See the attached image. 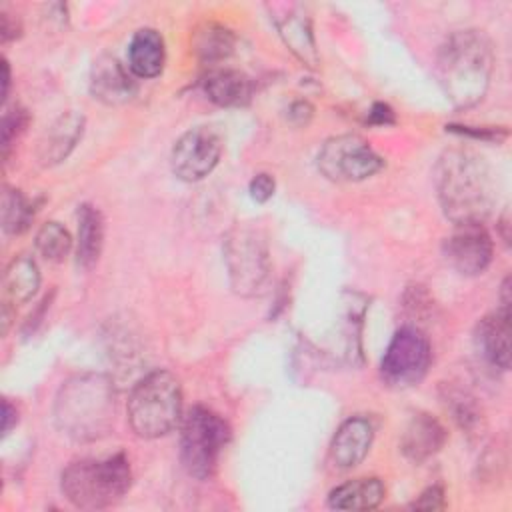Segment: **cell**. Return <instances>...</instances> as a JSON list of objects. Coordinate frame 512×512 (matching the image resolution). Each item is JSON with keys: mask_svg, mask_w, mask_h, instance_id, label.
I'll use <instances>...</instances> for the list:
<instances>
[{"mask_svg": "<svg viewBox=\"0 0 512 512\" xmlns=\"http://www.w3.org/2000/svg\"><path fill=\"white\" fill-rule=\"evenodd\" d=\"M274 190H276V182L270 174L266 172H260L256 174L250 184H248V192H250V198L258 204H264L268 202L272 196H274Z\"/></svg>", "mask_w": 512, "mask_h": 512, "instance_id": "obj_28", "label": "cell"}, {"mask_svg": "<svg viewBox=\"0 0 512 512\" xmlns=\"http://www.w3.org/2000/svg\"><path fill=\"white\" fill-rule=\"evenodd\" d=\"M234 34L214 22L204 24L196 34H194V52L202 62H220L228 58L234 52Z\"/></svg>", "mask_w": 512, "mask_h": 512, "instance_id": "obj_23", "label": "cell"}, {"mask_svg": "<svg viewBox=\"0 0 512 512\" xmlns=\"http://www.w3.org/2000/svg\"><path fill=\"white\" fill-rule=\"evenodd\" d=\"M84 114L76 110L62 112L40 136L38 148H36V158L38 164L44 168L56 166L64 162L70 152L76 148L84 134Z\"/></svg>", "mask_w": 512, "mask_h": 512, "instance_id": "obj_14", "label": "cell"}, {"mask_svg": "<svg viewBox=\"0 0 512 512\" xmlns=\"http://www.w3.org/2000/svg\"><path fill=\"white\" fill-rule=\"evenodd\" d=\"M28 122H30V116L20 106H14L4 114V120H2V154L4 156H8L12 142L26 130Z\"/></svg>", "mask_w": 512, "mask_h": 512, "instance_id": "obj_27", "label": "cell"}, {"mask_svg": "<svg viewBox=\"0 0 512 512\" xmlns=\"http://www.w3.org/2000/svg\"><path fill=\"white\" fill-rule=\"evenodd\" d=\"M90 92L108 106H120L134 98L136 82L114 56H100L90 70Z\"/></svg>", "mask_w": 512, "mask_h": 512, "instance_id": "obj_16", "label": "cell"}, {"mask_svg": "<svg viewBox=\"0 0 512 512\" xmlns=\"http://www.w3.org/2000/svg\"><path fill=\"white\" fill-rule=\"evenodd\" d=\"M222 156V138L208 126L186 130L172 146L170 168L182 182L204 180Z\"/></svg>", "mask_w": 512, "mask_h": 512, "instance_id": "obj_10", "label": "cell"}, {"mask_svg": "<svg viewBox=\"0 0 512 512\" xmlns=\"http://www.w3.org/2000/svg\"><path fill=\"white\" fill-rule=\"evenodd\" d=\"M444 506H446V500H444L442 486H428L410 504V508H416V510H442Z\"/></svg>", "mask_w": 512, "mask_h": 512, "instance_id": "obj_29", "label": "cell"}, {"mask_svg": "<svg viewBox=\"0 0 512 512\" xmlns=\"http://www.w3.org/2000/svg\"><path fill=\"white\" fill-rule=\"evenodd\" d=\"M270 14L278 36L294 58H298L306 68H318L320 54L308 14L296 4H274L270 6Z\"/></svg>", "mask_w": 512, "mask_h": 512, "instance_id": "obj_12", "label": "cell"}, {"mask_svg": "<svg viewBox=\"0 0 512 512\" xmlns=\"http://www.w3.org/2000/svg\"><path fill=\"white\" fill-rule=\"evenodd\" d=\"M2 230L10 236L26 232L34 220V206L30 200L16 188H4L2 192Z\"/></svg>", "mask_w": 512, "mask_h": 512, "instance_id": "obj_24", "label": "cell"}, {"mask_svg": "<svg viewBox=\"0 0 512 512\" xmlns=\"http://www.w3.org/2000/svg\"><path fill=\"white\" fill-rule=\"evenodd\" d=\"M432 346L428 336L416 326H402L394 332L380 360V378L392 388L416 386L428 372Z\"/></svg>", "mask_w": 512, "mask_h": 512, "instance_id": "obj_9", "label": "cell"}, {"mask_svg": "<svg viewBox=\"0 0 512 512\" xmlns=\"http://www.w3.org/2000/svg\"><path fill=\"white\" fill-rule=\"evenodd\" d=\"M320 174L332 182H362L384 168L382 156L358 134L328 138L316 156Z\"/></svg>", "mask_w": 512, "mask_h": 512, "instance_id": "obj_8", "label": "cell"}, {"mask_svg": "<svg viewBox=\"0 0 512 512\" xmlns=\"http://www.w3.org/2000/svg\"><path fill=\"white\" fill-rule=\"evenodd\" d=\"M374 440V426L368 418L362 416H352L344 420L338 430L332 436L330 442V458L336 468L340 470H350L358 466Z\"/></svg>", "mask_w": 512, "mask_h": 512, "instance_id": "obj_15", "label": "cell"}, {"mask_svg": "<svg viewBox=\"0 0 512 512\" xmlns=\"http://www.w3.org/2000/svg\"><path fill=\"white\" fill-rule=\"evenodd\" d=\"M20 22L12 16V14H6L2 12V18H0V36H2V42H8V40H14L20 36Z\"/></svg>", "mask_w": 512, "mask_h": 512, "instance_id": "obj_32", "label": "cell"}, {"mask_svg": "<svg viewBox=\"0 0 512 512\" xmlns=\"http://www.w3.org/2000/svg\"><path fill=\"white\" fill-rule=\"evenodd\" d=\"M510 306H500L478 320L474 328V348L492 368H510Z\"/></svg>", "mask_w": 512, "mask_h": 512, "instance_id": "obj_13", "label": "cell"}, {"mask_svg": "<svg viewBox=\"0 0 512 512\" xmlns=\"http://www.w3.org/2000/svg\"><path fill=\"white\" fill-rule=\"evenodd\" d=\"M224 266L230 288L240 298L262 296L270 284L272 260L268 240L254 226H234L222 242Z\"/></svg>", "mask_w": 512, "mask_h": 512, "instance_id": "obj_6", "label": "cell"}, {"mask_svg": "<svg viewBox=\"0 0 512 512\" xmlns=\"http://www.w3.org/2000/svg\"><path fill=\"white\" fill-rule=\"evenodd\" d=\"M286 112H288L286 114L288 122L294 126H306L314 116V108L308 100H294Z\"/></svg>", "mask_w": 512, "mask_h": 512, "instance_id": "obj_30", "label": "cell"}, {"mask_svg": "<svg viewBox=\"0 0 512 512\" xmlns=\"http://www.w3.org/2000/svg\"><path fill=\"white\" fill-rule=\"evenodd\" d=\"M166 64V44L158 30L140 28L128 44V68L138 78H156Z\"/></svg>", "mask_w": 512, "mask_h": 512, "instance_id": "obj_19", "label": "cell"}, {"mask_svg": "<svg viewBox=\"0 0 512 512\" xmlns=\"http://www.w3.org/2000/svg\"><path fill=\"white\" fill-rule=\"evenodd\" d=\"M116 416V388L106 374L70 376L54 398L56 428L70 440L86 444L110 434Z\"/></svg>", "mask_w": 512, "mask_h": 512, "instance_id": "obj_3", "label": "cell"}, {"mask_svg": "<svg viewBox=\"0 0 512 512\" xmlns=\"http://www.w3.org/2000/svg\"><path fill=\"white\" fill-rule=\"evenodd\" d=\"M446 262L462 276H478L492 262L494 246L482 222L454 224V230L444 240Z\"/></svg>", "mask_w": 512, "mask_h": 512, "instance_id": "obj_11", "label": "cell"}, {"mask_svg": "<svg viewBox=\"0 0 512 512\" xmlns=\"http://www.w3.org/2000/svg\"><path fill=\"white\" fill-rule=\"evenodd\" d=\"M2 72H4V78H2V98L6 100L8 98V88H10V66L6 60H2Z\"/></svg>", "mask_w": 512, "mask_h": 512, "instance_id": "obj_34", "label": "cell"}, {"mask_svg": "<svg viewBox=\"0 0 512 512\" xmlns=\"http://www.w3.org/2000/svg\"><path fill=\"white\" fill-rule=\"evenodd\" d=\"M104 246V218L92 204L78 206V238H76V262L80 268L90 270Z\"/></svg>", "mask_w": 512, "mask_h": 512, "instance_id": "obj_22", "label": "cell"}, {"mask_svg": "<svg viewBox=\"0 0 512 512\" xmlns=\"http://www.w3.org/2000/svg\"><path fill=\"white\" fill-rule=\"evenodd\" d=\"M446 438L448 432L440 424V420L426 412H420L414 414L404 428L400 438V450L408 460L420 464L440 452V448L446 444Z\"/></svg>", "mask_w": 512, "mask_h": 512, "instance_id": "obj_17", "label": "cell"}, {"mask_svg": "<svg viewBox=\"0 0 512 512\" xmlns=\"http://www.w3.org/2000/svg\"><path fill=\"white\" fill-rule=\"evenodd\" d=\"M38 254L48 262H62L72 250V236L60 222H46L34 236Z\"/></svg>", "mask_w": 512, "mask_h": 512, "instance_id": "obj_25", "label": "cell"}, {"mask_svg": "<svg viewBox=\"0 0 512 512\" xmlns=\"http://www.w3.org/2000/svg\"><path fill=\"white\" fill-rule=\"evenodd\" d=\"M368 122L376 124V126H390V124L396 122V116H394V110L388 104L376 102L368 112Z\"/></svg>", "mask_w": 512, "mask_h": 512, "instance_id": "obj_31", "label": "cell"}, {"mask_svg": "<svg viewBox=\"0 0 512 512\" xmlns=\"http://www.w3.org/2000/svg\"><path fill=\"white\" fill-rule=\"evenodd\" d=\"M202 90L210 102L224 108H236L250 102L252 80L234 68H212L202 78Z\"/></svg>", "mask_w": 512, "mask_h": 512, "instance_id": "obj_18", "label": "cell"}, {"mask_svg": "<svg viewBox=\"0 0 512 512\" xmlns=\"http://www.w3.org/2000/svg\"><path fill=\"white\" fill-rule=\"evenodd\" d=\"M228 422L206 406H194L182 418L180 460L184 470L196 480H208L230 442Z\"/></svg>", "mask_w": 512, "mask_h": 512, "instance_id": "obj_7", "label": "cell"}, {"mask_svg": "<svg viewBox=\"0 0 512 512\" xmlns=\"http://www.w3.org/2000/svg\"><path fill=\"white\" fill-rule=\"evenodd\" d=\"M40 288V270L32 256L20 254L10 260L2 276V308L10 310L28 302Z\"/></svg>", "mask_w": 512, "mask_h": 512, "instance_id": "obj_20", "label": "cell"}, {"mask_svg": "<svg viewBox=\"0 0 512 512\" xmlns=\"http://www.w3.org/2000/svg\"><path fill=\"white\" fill-rule=\"evenodd\" d=\"M494 68V48L482 30L452 32L436 56V78L458 110L476 106L488 92Z\"/></svg>", "mask_w": 512, "mask_h": 512, "instance_id": "obj_2", "label": "cell"}, {"mask_svg": "<svg viewBox=\"0 0 512 512\" xmlns=\"http://www.w3.org/2000/svg\"><path fill=\"white\" fill-rule=\"evenodd\" d=\"M128 424L138 438L166 436L182 418V388L168 370H152L142 376L126 404Z\"/></svg>", "mask_w": 512, "mask_h": 512, "instance_id": "obj_5", "label": "cell"}, {"mask_svg": "<svg viewBox=\"0 0 512 512\" xmlns=\"http://www.w3.org/2000/svg\"><path fill=\"white\" fill-rule=\"evenodd\" d=\"M386 496V486L380 478H356L330 490L328 506L334 510H374Z\"/></svg>", "mask_w": 512, "mask_h": 512, "instance_id": "obj_21", "label": "cell"}, {"mask_svg": "<svg viewBox=\"0 0 512 512\" xmlns=\"http://www.w3.org/2000/svg\"><path fill=\"white\" fill-rule=\"evenodd\" d=\"M132 486V468L124 452L106 458H82L60 476L64 498L80 510H102L118 504Z\"/></svg>", "mask_w": 512, "mask_h": 512, "instance_id": "obj_4", "label": "cell"}, {"mask_svg": "<svg viewBox=\"0 0 512 512\" xmlns=\"http://www.w3.org/2000/svg\"><path fill=\"white\" fill-rule=\"evenodd\" d=\"M446 406H450L452 418L458 422V426L462 430H466L468 434H474L480 428L482 422V414L480 408L476 406L474 398L468 396L464 390H454L450 388L446 392Z\"/></svg>", "mask_w": 512, "mask_h": 512, "instance_id": "obj_26", "label": "cell"}, {"mask_svg": "<svg viewBox=\"0 0 512 512\" xmlns=\"http://www.w3.org/2000/svg\"><path fill=\"white\" fill-rule=\"evenodd\" d=\"M16 422H18V412L10 404V400L4 398V402H2V434L6 436L12 430V426H16Z\"/></svg>", "mask_w": 512, "mask_h": 512, "instance_id": "obj_33", "label": "cell"}, {"mask_svg": "<svg viewBox=\"0 0 512 512\" xmlns=\"http://www.w3.org/2000/svg\"><path fill=\"white\" fill-rule=\"evenodd\" d=\"M434 186L440 208L452 224L484 222L498 200L496 176L476 152L450 148L434 168Z\"/></svg>", "mask_w": 512, "mask_h": 512, "instance_id": "obj_1", "label": "cell"}]
</instances>
